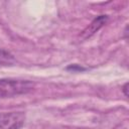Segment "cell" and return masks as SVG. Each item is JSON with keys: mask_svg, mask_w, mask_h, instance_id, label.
Returning <instances> with one entry per match:
<instances>
[{"mask_svg": "<svg viewBox=\"0 0 129 129\" xmlns=\"http://www.w3.org/2000/svg\"><path fill=\"white\" fill-rule=\"evenodd\" d=\"M34 88V83L28 80L3 78L0 79V98H12L20 95H25L31 92Z\"/></svg>", "mask_w": 129, "mask_h": 129, "instance_id": "1", "label": "cell"}, {"mask_svg": "<svg viewBox=\"0 0 129 129\" xmlns=\"http://www.w3.org/2000/svg\"><path fill=\"white\" fill-rule=\"evenodd\" d=\"M24 122L25 114L23 112L0 113V129H20Z\"/></svg>", "mask_w": 129, "mask_h": 129, "instance_id": "2", "label": "cell"}, {"mask_svg": "<svg viewBox=\"0 0 129 129\" xmlns=\"http://www.w3.org/2000/svg\"><path fill=\"white\" fill-rule=\"evenodd\" d=\"M108 20V16L107 15H100L97 18H95L87 27L86 29L82 32V37L83 38H88L90 36H92L95 32H97Z\"/></svg>", "mask_w": 129, "mask_h": 129, "instance_id": "3", "label": "cell"}, {"mask_svg": "<svg viewBox=\"0 0 129 129\" xmlns=\"http://www.w3.org/2000/svg\"><path fill=\"white\" fill-rule=\"evenodd\" d=\"M14 62L13 54L4 48H0V66H12Z\"/></svg>", "mask_w": 129, "mask_h": 129, "instance_id": "4", "label": "cell"}, {"mask_svg": "<svg viewBox=\"0 0 129 129\" xmlns=\"http://www.w3.org/2000/svg\"><path fill=\"white\" fill-rule=\"evenodd\" d=\"M73 70V71H75V70H79V71H84L85 69L84 68H82V67H78V66H76V64H73V66H71V67H69L68 68V70Z\"/></svg>", "mask_w": 129, "mask_h": 129, "instance_id": "5", "label": "cell"}, {"mask_svg": "<svg viewBox=\"0 0 129 129\" xmlns=\"http://www.w3.org/2000/svg\"><path fill=\"white\" fill-rule=\"evenodd\" d=\"M127 86H128V84H127V83L123 86V92H124V94H125V96H126V97L128 96V94H127Z\"/></svg>", "mask_w": 129, "mask_h": 129, "instance_id": "6", "label": "cell"}]
</instances>
